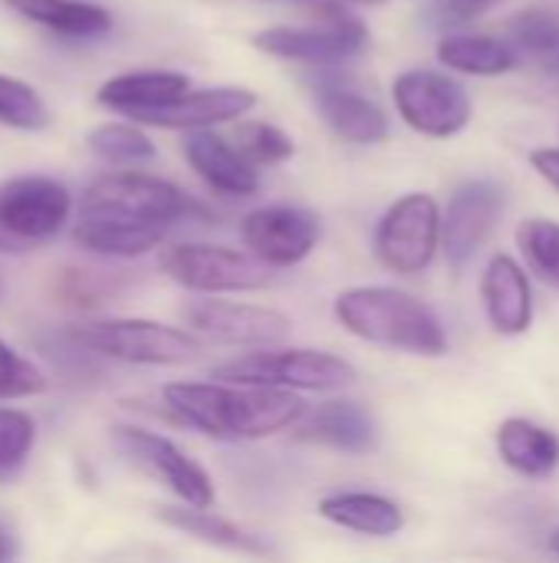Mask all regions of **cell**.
I'll return each mask as SVG.
<instances>
[{"instance_id":"obj_17","label":"cell","mask_w":559,"mask_h":563,"mask_svg":"<svg viewBox=\"0 0 559 563\" xmlns=\"http://www.w3.org/2000/svg\"><path fill=\"white\" fill-rule=\"evenodd\" d=\"M257 106V96L244 86H221V89H201V92H181L175 102L158 106L135 122L161 125V129H208L217 122H231L237 115H247Z\"/></svg>"},{"instance_id":"obj_1","label":"cell","mask_w":559,"mask_h":563,"mask_svg":"<svg viewBox=\"0 0 559 563\" xmlns=\"http://www.w3.org/2000/svg\"><path fill=\"white\" fill-rule=\"evenodd\" d=\"M188 214L178 185L145 172H109L82 191L72 238L99 257H142Z\"/></svg>"},{"instance_id":"obj_8","label":"cell","mask_w":559,"mask_h":563,"mask_svg":"<svg viewBox=\"0 0 559 563\" xmlns=\"http://www.w3.org/2000/svg\"><path fill=\"white\" fill-rule=\"evenodd\" d=\"M323 23L316 26H270L254 36V46L277 59L293 63H346L369 46V26L343 7H316Z\"/></svg>"},{"instance_id":"obj_26","label":"cell","mask_w":559,"mask_h":563,"mask_svg":"<svg viewBox=\"0 0 559 563\" xmlns=\"http://www.w3.org/2000/svg\"><path fill=\"white\" fill-rule=\"evenodd\" d=\"M89 148L112 165H148L155 162V142L128 122H105L89 132Z\"/></svg>"},{"instance_id":"obj_19","label":"cell","mask_w":559,"mask_h":563,"mask_svg":"<svg viewBox=\"0 0 559 563\" xmlns=\"http://www.w3.org/2000/svg\"><path fill=\"white\" fill-rule=\"evenodd\" d=\"M191 89V79L185 73H171V69H145V73H122L112 76L99 86L96 99L105 109L125 112L132 119L175 102L181 92Z\"/></svg>"},{"instance_id":"obj_6","label":"cell","mask_w":559,"mask_h":563,"mask_svg":"<svg viewBox=\"0 0 559 563\" xmlns=\"http://www.w3.org/2000/svg\"><path fill=\"white\" fill-rule=\"evenodd\" d=\"M72 195L49 175H16L0 181V251H26L63 231Z\"/></svg>"},{"instance_id":"obj_23","label":"cell","mask_w":559,"mask_h":563,"mask_svg":"<svg viewBox=\"0 0 559 563\" xmlns=\"http://www.w3.org/2000/svg\"><path fill=\"white\" fill-rule=\"evenodd\" d=\"M20 16L72 40H92L112 30V16L105 7L89 0H3Z\"/></svg>"},{"instance_id":"obj_21","label":"cell","mask_w":559,"mask_h":563,"mask_svg":"<svg viewBox=\"0 0 559 563\" xmlns=\"http://www.w3.org/2000/svg\"><path fill=\"white\" fill-rule=\"evenodd\" d=\"M497 452L504 465L524 478H547L559 468V435L530 419L501 422Z\"/></svg>"},{"instance_id":"obj_16","label":"cell","mask_w":559,"mask_h":563,"mask_svg":"<svg viewBox=\"0 0 559 563\" xmlns=\"http://www.w3.org/2000/svg\"><path fill=\"white\" fill-rule=\"evenodd\" d=\"M481 300L491 327L501 336H521L530 330L534 320V290L527 280V271L511 257L497 254L481 280Z\"/></svg>"},{"instance_id":"obj_38","label":"cell","mask_w":559,"mask_h":563,"mask_svg":"<svg viewBox=\"0 0 559 563\" xmlns=\"http://www.w3.org/2000/svg\"><path fill=\"white\" fill-rule=\"evenodd\" d=\"M550 551H554V554L559 558V531H554V534H550Z\"/></svg>"},{"instance_id":"obj_22","label":"cell","mask_w":559,"mask_h":563,"mask_svg":"<svg viewBox=\"0 0 559 563\" xmlns=\"http://www.w3.org/2000/svg\"><path fill=\"white\" fill-rule=\"evenodd\" d=\"M306 439H316L323 445H333L339 452H372L379 445V426L372 419V412L359 402H346V399H333L326 406H320L303 432Z\"/></svg>"},{"instance_id":"obj_18","label":"cell","mask_w":559,"mask_h":563,"mask_svg":"<svg viewBox=\"0 0 559 563\" xmlns=\"http://www.w3.org/2000/svg\"><path fill=\"white\" fill-rule=\"evenodd\" d=\"M316 109L326 125L349 145H379L389 135V115L382 112V106L349 86L320 82Z\"/></svg>"},{"instance_id":"obj_13","label":"cell","mask_w":559,"mask_h":563,"mask_svg":"<svg viewBox=\"0 0 559 563\" xmlns=\"http://www.w3.org/2000/svg\"><path fill=\"white\" fill-rule=\"evenodd\" d=\"M241 234L250 254L264 261L267 267H293L313 254L323 228H320V218L306 208L270 205V208L250 211L241 224Z\"/></svg>"},{"instance_id":"obj_28","label":"cell","mask_w":559,"mask_h":563,"mask_svg":"<svg viewBox=\"0 0 559 563\" xmlns=\"http://www.w3.org/2000/svg\"><path fill=\"white\" fill-rule=\"evenodd\" d=\"M0 122L20 132H40L49 125V109L30 82L0 73Z\"/></svg>"},{"instance_id":"obj_31","label":"cell","mask_w":559,"mask_h":563,"mask_svg":"<svg viewBox=\"0 0 559 563\" xmlns=\"http://www.w3.org/2000/svg\"><path fill=\"white\" fill-rule=\"evenodd\" d=\"M507 30L514 36V43L537 59H547V56L559 53V13H554V10L527 7L507 23Z\"/></svg>"},{"instance_id":"obj_2","label":"cell","mask_w":559,"mask_h":563,"mask_svg":"<svg viewBox=\"0 0 559 563\" xmlns=\"http://www.w3.org/2000/svg\"><path fill=\"white\" fill-rule=\"evenodd\" d=\"M168 412L221 442H254L297 426L306 402L293 389L247 383H171L161 389Z\"/></svg>"},{"instance_id":"obj_7","label":"cell","mask_w":559,"mask_h":563,"mask_svg":"<svg viewBox=\"0 0 559 563\" xmlns=\"http://www.w3.org/2000/svg\"><path fill=\"white\" fill-rule=\"evenodd\" d=\"M165 274L194 294H247L273 284V274L254 254L217 244H175L161 254Z\"/></svg>"},{"instance_id":"obj_14","label":"cell","mask_w":559,"mask_h":563,"mask_svg":"<svg viewBox=\"0 0 559 563\" xmlns=\"http://www.w3.org/2000/svg\"><path fill=\"white\" fill-rule=\"evenodd\" d=\"M181 317L191 327V333L231 346H273L287 340L293 327V320L273 307L234 303V300H194L185 307Z\"/></svg>"},{"instance_id":"obj_35","label":"cell","mask_w":559,"mask_h":563,"mask_svg":"<svg viewBox=\"0 0 559 563\" xmlns=\"http://www.w3.org/2000/svg\"><path fill=\"white\" fill-rule=\"evenodd\" d=\"M20 554V541H16V531L7 525V521H0V563L13 561Z\"/></svg>"},{"instance_id":"obj_20","label":"cell","mask_w":559,"mask_h":563,"mask_svg":"<svg viewBox=\"0 0 559 563\" xmlns=\"http://www.w3.org/2000/svg\"><path fill=\"white\" fill-rule=\"evenodd\" d=\"M320 515L346 531L369 534V538H392L405 528L402 508L372 492H336L320 501Z\"/></svg>"},{"instance_id":"obj_36","label":"cell","mask_w":559,"mask_h":563,"mask_svg":"<svg viewBox=\"0 0 559 563\" xmlns=\"http://www.w3.org/2000/svg\"><path fill=\"white\" fill-rule=\"evenodd\" d=\"M287 3H310V7H346V3H382V0H287Z\"/></svg>"},{"instance_id":"obj_10","label":"cell","mask_w":559,"mask_h":563,"mask_svg":"<svg viewBox=\"0 0 559 563\" xmlns=\"http://www.w3.org/2000/svg\"><path fill=\"white\" fill-rule=\"evenodd\" d=\"M392 99L405 125L432 139H451L471 122V96L438 69H409L392 82Z\"/></svg>"},{"instance_id":"obj_32","label":"cell","mask_w":559,"mask_h":563,"mask_svg":"<svg viewBox=\"0 0 559 563\" xmlns=\"http://www.w3.org/2000/svg\"><path fill=\"white\" fill-rule=\"evenodd\" d=\"M43 389H46L43 369L0 340V399L40 396Z\"/></svg>"},{"instance_id":"obj_33","label":"cell","mask_w":559,"mask_h":563,"mask_svg":"<svg viewBox=\"0 0 559 563\" xmlns=\"http://www.w3.org/2000/svg\"><path fill=\"white\" fill-rule=\"evenodd\" d=\"M497 0H438V16L445 23H465L478 13H484Z\"/></svg>"},{"instance_id":"obj_15","label":"cell","mask_w":559,"mask_h":563,"mask_svg":"<svg viewBox=\"0 0 559 563\" xmlns=\"http://www.w3.org/2000/svg\"><path fill=\"white\" fill-rule=\"evenodd\" d=\"M185 158L198 172V178L227 195V198H250L260 188L257 165H250L227 139L208 132V129H188L185 135Z\"/></svg>"},{"instance_id":"obj_37","label":"cell","mask_w":559,"mask_h":563,"mask_svg":"<svg viewBox=\"0 0 559 563\" xmlns=\"http://www.w3.org/2000/svg\"><path fill=\"white\" fill-rule=\"evenodd\" d=\"M540 66L550 73V76H559V53H554V56H547V59H540Z\"/></svg>"},{"instance_id":"obj_30","label":"cell","mask_w":559,"mask_h":563,"mask_svg":"<svg viewBox=\"0 0 559 563\" xmlns=\"http://www.w3.org/2000/svg\"><path fill=\"white\" fill-rule=\"evenodd\" d=\"M234 148L250 165H280L297 152L293 139L270 122H241L234 132Z\"/></svg>"},{"instance_id":"obj_34","label":"cell","mask_w":559,"mask_h":563,"mask_svg":"<svg viewBox=\"0 0 559 563\" xmlns=\"http://www.w3.org/2000/svg\"><path fill=\"white\" fill-rule=\"evenodd\" d=\"M530 165L537 168V175L544 181H550L559 191V148H534L530 152Z\"/></svg>"},{"instance_id":"obj_4","label":"cell","mask_w":559,"mask_h":563,"mask_svg":"<svg viewBox=\"0 0 559 563\" xmlns=\"http://www.w3.org/2000/svg\"><path fill=\"white\" fill-rule=\"evenodd\" d=\"M211 376L227 383H247V386L329 393L356 383L359 373L343 356L323 350H260L217 366Z\"/></svg>"},{"instance_id":"obj_11","label":"cell","mask_w":559,"mask_h":563,"mask_svg":"<svg viewBox=\"0 0 559 563\" xmlns=\"http://www.w3.org/2000/svg\"><path fill=\"white\" fill-rule=\"evenodd\" d=\"M112 442L135 468H142L155 482L168 485V492H175L185 505H191V508L214 505V485H211L208 472L194 459H188L175 442H168L155 432L135 429V426H115Z\"/></svg>"},{"instance_id":"obj_29","label":"cell","mask_w":559,"mask_h":563,"mask_svg":"<svg viewBox=\"0 0 559 563\" xmlns=\"http://www.w3.org/2000/svg\"><path fill=\"white\" fill-rule=\"evenodd\" d=\"M36 445V422L20 409H0V485L13 482Z\"/></svg>"},{"instance_id":"obj_9","label":"cell","mask_w":559,"mask_h":563,"mask_svg":"<svg viewBox=\"0 0 559 563\" xmlns=\"http://www.w3.org/2000/svg\"><path fill=\"white\" fill-rule=\"evenodd\" d=\"M441 247V211L432 195L399 198L376 228V254L395 274H422Z\"/></svg>"},{"instance_id":"obj_12","label":"cell","mask_w":559,"mask_h":563,"mask_svg":"<svg viewBox=\"0 0 559 563\" xmlns=\"http://www.w3.org/2000/svg\"><path fill=\"white\" fill-rule=\"evenodd\" d=\"M504 188L491 178L465 181L441 214V251L451 267H465L494 234L504 214Z\"/></svg>"},{"instance_id":"obj_25","label":"cell","mask_w":559,"mask_h":563,"mask_svg":"<svg viewBox=\"0 0 559 563\" xmlns=\"http://www.w3.org/2000/svg\"><path fill=\"white\" fill-rule=\"evenodd\" d=\"M438 59L468 76H501L517 69V46L504 36L455 33L438 43Z\"/></svg>"},{"instance_id":"obj_3","label":"cell","mask_w":559,"mask_h":563,"mask_svg":"<svg viewBox=\"0 0 559 563\" xmlns=\"http://www.w3.org/2000/svg\"><path fill=\"white\" fill-rule=\"evenodd\" d=\"M336 320L359 340L415 356H445L448 333L432 307L399 287H353L333 303Z\"/></svg>"},{"instance_id":"obj_27","label":"cell","mask_w":559,"mask_h":563,"mask_svg":"<svg viewBox=\"0 0 559 563\" xmlns=\"http://www.w3.org/2000/svg\"><path fill=\"white\" fill-rule=\"evenodd\" d=\"M517 244L530 271L550 284L559 287V221L554 218H527L517 231Z\"/></svg>"},{"instance_id":"obj_24","label":"cell","mask_w":559,"mask_h":563,"mask_svg":"<svg viewBox=\"0 0 559 563\" xmlns=\"http://www.w3.org/2000/svg\"><path fill=\"white\" fill-rule=\"evenodd\" d=\"M158 518L168 528H175V531H181L188 538H198L204 544H214V548H224V551H234V554H250V558L273 554L264 538L231 525L227 518L211 515L208 508H191V505H185V508H158Z\"/></svg>"},{"instance_id":"obj_5","label":"cell","mask_w":559,"mask_h":563,"mask_svg":"<svg viewBox=\"0 0 559 563\" xmlns=\"http://www.w3.org/2000/svg\"><path fill=\"white\" fill-rule=\"evenodd\" d=\"M89 353L138 366H178L204 353V340L191 330L155 320H102L72 333Z\"/></svg>"}]
</instances>
